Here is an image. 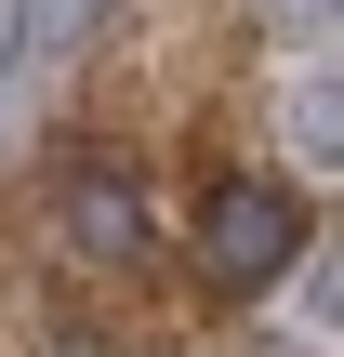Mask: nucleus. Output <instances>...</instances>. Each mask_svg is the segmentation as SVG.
Segmentation results:
<instances>
[{
	"instance_id": "f257e3e1",
	"label": "nucleus",
	"mask_w": 344,
	"mask_h": 357,
	"mask_svg": "<svg viewBox=\"0 0 344 357\" xmlns=\"http://www.w3.org/2000/svg\"><path fill=\"white\" fill-rule=\"evenodd\" d=\"M292 252H305V199L292 185L239 172V185L199 199V278L212 291H265V278H292Z\"/></svg>"
},
{
	"instance_id": "f03ea898",
	"label": "nucleus",
	"mask_w": 344,
	"mask_h": 357,
	"mask_svg": "<svg viewBox=\"0 0 344 357\" xmlns=\"http://www.w3.org/2000/svg\"><path fill=\"white\" fill-rule=\"evenodd\" d=\"M66 252L80 265H133L146 252V185L133 172H80L66 185Z\"/></svg>"
},
{
	"instance_id": "7ed1b4c3",
	"label": "nucleus",
	"mask_w": 344,
	"mask_h": 357,
	"mask_svg": "<svg viewBox=\"0 0 344 357\" xmlns=\"http://www.w3.org/2000/svg\"><path fill=\"white\" fill-rule=\"evenodd\" d=\"M66 13H80V0H0V79H27V66L66 40Z\"/></svg>"
}]
</instances>
